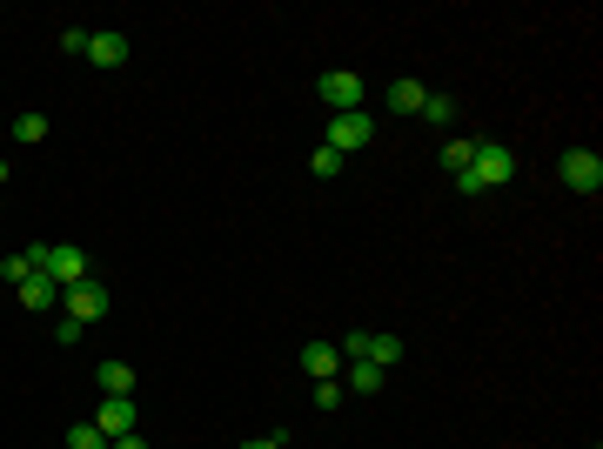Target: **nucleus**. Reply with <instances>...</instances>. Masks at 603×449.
I'll return each mask as SVG.
<instances>
[{
    "label": "nucleus",
    "instance_id": "1",
    "mask_svg": "<svg viewBox=\"0 0 603 449\" xmlns=\"http://www.w3.org/2000/svg\"><path fill=\"white\" fill-rule=\"evenodd\" d=\"M503 181H516V148L510 141H476V155H469V168L456 175V188H463V195H490Z\"/></svg>",
    "mask_w": 603,
    "mask_h": 449
},
{
    "label": "nucleus",
    "instance_id": "2",
    "mask_svg": "<svg viewBox=\"0 0 603 449\" xmlns=\"http://www.w3.org/2000/svg\"><path fill=\"white\" fill-rule=\"evenodd\" d=\"M27 255H34V269L41 275H54V289H74V282H88V248L81 242H34L27 248Z\"/></svg>",
    "mask_w": 603,
    "mask_h": 449
},
{
    "label": "nucleus",
    "instance_id": "3",
    "mask_svg": "<svg viewBox=\"0 0 603 449\" xmlns=\"http://www.w3.org/2000/svg\"><path fill=\"white\" fill-rule=\"evenodd\" d=\"M376 141V121H369V108H349V114H329V135H322V148H335V155L349 161L356 148H369Z\"/></svg>",
    "mask_w": 603,
    "mask_h": 449
},
{
    "label": "nucleus",
    "instance_id": "4",
    "mask_svg": "<svg viewBox=\"0 0 603 449\" xmlns=\"http://www.w3.org/2000/svg\"><path fill=\"white\" fill-rule=\"evenodd\" d=\"M557 181L570 188V195H597L603 188V155L597 148H570V155L557 161Z\"/></svg>",
    "mask_w": 603,
    "mask_h": 449
},
{
    "label": "nucleus",
    "instance_id": "5",
    "mask_svg": "<svg viewBox=\"0 0 603 449\" xmlns=\"http://www.w3.org/2000/svg\"><path fill=\"white\" fill-rule=\"evenodd\" d=\"M315 94H322V108H329V114H349V108H362V101H369V81H362V74H349V68H335V74H322V81H315Z\"/></svg>",
    "mask_w": 603,
    "mask_h": 449
},
{
    "label": "nucleus",
    "instance_id": "6",
    "mask_svg": "<svg viewBox=\"0 0 603 449\" xmlns=\"http://www.w3.org/2000/svg\"><path fill=\"white\" fill-rule=\"evenodd\" d=\"M94 429L101 436H128V429H141V409H134V396H101V409H94Z\"/></svg>",
    "mask_w": 603,
    "mask_h": 449
},
{
    "label": "nucleus",
    "instance_id": "7",
    "mask_svg": "<svg viewBox=\"0 0 603 449\" xmlns=\"http://www.w3.org/2000/svg\"><path fill=\"white\" fill-rule=\"evenodd\" d=\"M61 302H67V315H74V322H101V315H108V289H101V282H74V289H61Z\"/></svg>",
    "mask_w": 603,
    "mask_h": 449
},
{
    "label": "nucleus",
    "instance_id": "8",
    "mask_svg": "<svg viewBox=\"0 0 603 449\" xmlns=\"http://www.w3.org/2000/svg\"><path fill=\"white\" fill-rule=\"evenodd\" d=\"M342 389L349 396H382V382H389V369H376V362H342Z\"/></svg>",
    "mask_w": 603,
    "mask_h": 449
},
{
    "label": "nucleus",
    "instance_id": "9",
    "mask_svg": "<svg viewBox=\"0 0 603 449\" xmlns=\"http://www.w3.org/2000/svg\"><path fill=\"white\" fill-rule=\"evenodd\" d=\"M382 101H389V114H423L429 88H423V81H416V74H396V81H389V94H382Z\"/></svg>",
    "mask_w": 603,
    "mask_h": 449
},
{
    "label": "nucleus",
    "instance_id": "10",
    "mask_svg": "<svg viewBox=\"0 0 603 449\" xmlns=\"http://www.w3.org/2000/svg\"><path fill=\"white\" fill-rule=\"evenodd\" d=\"M302 369H309L315 382H335L342 376V349H335V342H309V349H302Z\"/></svg>",
    "mask_w": 603,
    "mask_h": 449
},
{
    "label": "nucleus",
    "instance_id": "11",
    "mask_svg": "<svg viewBox=\"0 0 603 449\" xmlns=\"http://www.w3.org/2000/svg\"><path fill=\"white\" fill-rule=\"evenodd\" d=\"M88 61L94 68H121L128 61V34H88Z\"/></svg>",
    "mask_w": 603,
    "mask_h": 449
},
{
    "label": "nucleus",
    "instance_id": "12",
    "mask_svg": "<svg viewBox=\"0 0 603 449\" xmlns=\"http://www.w3.org/2000/svg\"><path fill=\"white\" fill-rule=\"evenodd\" d=\"M54 302H61V289H54V275H27V282H21V309L47 315Z\"/></svg>",
    "mask_w": 603,
    "mask_h": 449
},
{
    "label": "nucleus",
    "instance_id": "13",
    "mask_svg": "<svg viewBox=\"0 0 603 449\" xmlns=\"http://www.w3.org/2000/svg\"><path fill=\"white\" fill-rule=\"evenodd\" d=\"M94 382H101V396H134V369L128 362H101Z\"/></svg>",
    "mask_w": 603,
    "mask_h": 449
},
{
    "label": "nucleus",
    "instance_id": "14",
    "mask_svg": "<svg viewBox=\"0 0 603 449\" xmlns=\"http://www.w3.org/2000/svg\"><path fill=\"white\" fill-rule=\"evenodd\" d=\"M469 155H476V135L443 141V168H449V175H463V168H469Z\"/></svg>",
    "mask_w": 603,
    "mask_h": 449
},
{
    "label": "nucleus",
    "instance_id": "15",
    "mask_svg": "<svg viewBox=\"0 0 603 449\" xmlns=\"http://www.w3.org/2000/svg\"><path fill=\"white\" fill-rule=\"evenodd\" d=\"M14 141H27V148H34V141H47V114H34V108H27L21 121H14Z\"/></svg>",
    "mask_w": 603,
    "mask_h": 449
},
{
    "label": "nucleus",
    "instance_id": "16",
    "mask_svg": "<svg viewBox=\"0 0 603 449\" xmlns=\"http://www.w3.org/2000/svg\"><path fill=\"white\" fill-rule=\"evenodd\" d=\"M0 275H7V282L21 289L27 275H41V269H34V255H27V248H21V255H7V262H0Z\"/></svg>",
    "mask_w": 603,
    "mask_h": 449
},
{
    "label": "nucleus",
    "instance_id": "17",
    "mask_svg": "<svg viewBox=\"0 0 603 449\" xmlns=\"http://www.w3.org/2000/svg\"><path fill=\"white\" fill-rule=\"evenodd\" d=\"M67 449H108V436H101L94 423H74L67 429Z\"/></svg>",
    "mask_w": 603,
    "mask_h": 449
},
{
    "label": "nucleus",
    "instance_id": "18",
    "mask_svg": "<svg viewBox=\"0 0 603 449\" xmlns=\"http://www.w3.org/2000/svg\"><path fill=\"white\" fill-rule=\"evenodd\" d=\"M423 114L436 121V128H449V121H456V101H449V94H429V101H423Z\"/></svg>",
    "mask_w": 603,
    "mask_h": 449
},
{
    "label": "nucleus",
    "instance_id": "19",
    "mask_svg": "<svg viewBox=\"0 0 603 449\" xmlns=\"http://www.w3.org/2000/svg\"><path fill=\"white\" fill-rule=\"evenodd\" d=\"M349 403V389L342 382H315V409H342Z\"/></svg>",
    "mask_w": 603,
    "mask_h": 449
},
{
    "label": "nucleus",
    "instance_id": "20",
    "mask_svg": "<svg viewBox=\"0 0 603 449\" xmlns=\"http://www.w3.org/2000/svg\"><path fill=\"white\" fill-rule=\"evenodd\" d=\"M309 168H315V175H342V155H335V148H315Z\"/></svg>",
    "mask_w": 603,
    "mask_h": 449
},
{
    "label": "nucleus",
    "instance_id": "21",
    "mask_svg": "<svg viewBox=\"0 0 603 449\" xmlns=\"http://www.w3.org/2000/svg\"><path fill=\"white\" fill-rule=\"evenodd\" d=\"M81 329H88V322H74V315H61V322H54V342H81Z\"/></svg>",
    "mask_w": 603,
    "mask_h": 449
},
{
    "label": "nucleus",
    "instance_id": "22",
    "mask_svg": "<svg viewBox=\"0 0 603 449\" xmlns=\"http://www.w3.org/2000/svg\"><path fill=\"white\" fill-rule=\"evenodd\" d=\"M108 449H148V436H141V429H128V436H114Z\"/></svg>",
    "mask_w": 603,
    "mask_h": 449
},
{
    "label": "nucleus",
    "instance_id": "23",
    "mask_svg": "<svg viewBox=\"0 0 603 449\" xmlns=\"http://www.w3.org/2000/svg\"><path fill=\"white\" fill-rule=\"evenodd\" d=\"M235 449H282V436H248V443H235Z\"/></svg>",
    "mask_w": 603,
    "mask_h": 449
},
{
    "label": "nucleus",
    "instance_id": "24",
    "mask_svg": "<svg viewBox=\"0 0 603 449\" xmlns=\"http://www.w3.org/2000/svg\"><path fill=\"white\" fill-rule=\"evenodd\" d=\"M0 181H7V161H0Z\"/></svg>",
    "mask_w": 603,
    "mask_h": 449
}]
</instances>
